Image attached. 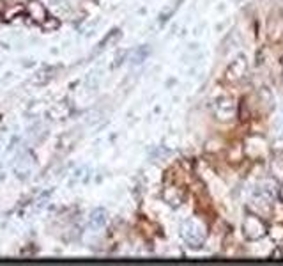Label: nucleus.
<instances>
[{
  "label": "nucleus",
  "instance_id": "f257e3e1",
  "mask_svg": "<svg viewBox=\"0 0 283 266\" xmlns=\"http://www.w3.org/2000/svg\"><path fill=\"white\" fill-rule=\"evenodd\" d=\"M241 231H243L244 239H248V241H259V239H262L269 233L267 222L264 220V216H260L259 213L251 210H248L246 215H244Z\"/></svg>",
  "mask_w": 283,
  "mask_h": 266
},
{
  "label": "nucleus",
  "instance_id": "f03ea898",
  "mask_svg": "<svg viewBox=\"0 0 283 266\" xmlns=\"http://www.w3.org/2000/svg\"><path fill=\"white\" fill-rule=\"evenodd\" d=\"M181 236L184 241L191 247V249H200L205 241V226L202 224V220L198 218H188L186 222H183L181 226Z\"/></svg>",
  "mask_w": 283,
  "mask_h": 266
},
{
  "label": "nucleus",
  "instance_id": "7ed1b4c3",
  "mask_svg": "<svg viewBox=\"0 0 283 266\" xmlns=\"http://www.w3.org/2000/svg\"><path fill=\"white\" fill-rule=\"evenodd\" d=\"M248 68H250V64H248L246 55H244V53H239V55L228 64V68H226V71H225L226 80H228V82H239V80H243L248 75Z\"/></svg>",
  "mask_w": 283,
  "mask_h": 266
},
{
  "label": "nucleus",
  "instance_id": "20e7f679",
  "mask_svg": "<svg viewBox=\"0 0 283 266\" xmlns=\"http://www.w3.org/2000/svg\"><path fill=\"white\" fill-rule=\"evenodd\" d=\"M214 114L220 121H228L236 116V103L230 96H221L214 103Z\"/></svg>",
  "mask_w": 283,
  "mask_h": 266
},
{
  "label": "nucleus",
  "instance_id": "39448f33",
  "mask_svg": "<svg viewBox=\"0 0 283 266\" xmlns=\"http://www.w3.org/2000/svg\"><path fill=\"white\" fill-rule=\"evenodd\" d=\"M27 13L34 21H37V24H43V21L48 18V13H46V9H44V6L43 4H39V2H36V0L29 2Z\"/></svg>",
  "mask_w": 283,
  "mask_h": 266
},
{
  "label": "nucleus",
  "instance_id": "423d86ee",
  "mask_svg": "<svg viewBox=\"0 0 283 266\" xmlns=\"http://www.w3.org/2000/svg\"><path fill=\"white\" fill-rule=\"evenodd\" d=\"M281 34H283V20L278 14H274V16L269 18V21H267V36L273 41H278Z\"/></svg>",
  "mask_w": 283,
  "mask_h": 266
},
{
  "label": "nucleus",
  "instance_id": "0eeeda50",
  "mask_svg": "<svg viewBox=\"0 0 283 266\" xmlns=\"http://www.w3.org/2000/svg\"><path fill=\"white\" fill-rule=\"evenodd\" d=\"M259 98H260L262 105L266 106L267 110H273V106H274V96H273V93H271L269 87H260V89H259Z\"/></svg>",
  "mask_w": 283,
  "mask_h": 266
},
{
  "label": "nucleus",
  "instance_id": "6e6552de",
  "mask_svg": "<svg viewBox=\"0 0 283 266\" xmlns=\"http://www.w3.org/2000/svg\"><path fill=\"white\" fill-rule=\"evenodd\" d=\"M271 176L274 180H283V157H274L271 160Z\"/></svg>",
  "mask_w": 283,
  "mask_h": 266
},
{
  "label": "nucleus",
  "instance_id": "1a4fd4ad",
  "mask_svg": "<svg viewBox=\"0 0 283 266\" xmlns=\"http://www.w3.org/2000/svg\"><path fill=\"white\" fill-rule=\"evenodd\" d=\"M105 224H107V213H105V210L92 211V215H90V226L94 229H97V227H103Z\"/></svg>",
  "mask_w": 283,
  "mask_h": 266
},
{
  "label": "nucleus",
  "instance_id": "9d476101",
  "mask_svg": "<svg viewBox=\"0 0 283 266\" xmlns=\"http://www.w3.org/2000/svg\"><path fill=\"white\" fill-rule=\"evenodd\" d=\"M41 27H43L44 32H50V30L59 29V20H48V18H46V20L41 24Z\"/></svg>",
  "mask_w": 283,
  "mask_h": 266
},
{
  "label": "nucleus",
  "instance_id": "9b49d317",
  "mask_svg": "<svg viewBox=\"0 0 283 266\" xmlns=\"http://www.w3.org/2000/svg\"><path fill=\"white\" fill-rule=\"evenodd\" d=\"M20 13H23V6H16V7H13L11 11H7L6 14H4V20H9V16H14V14H20Z\"/></svg>",
  "mask_w": 283,
  "mask_h": 266
},
{
  "label": "nucleus",
  "instance_id": "f8f14e48",
  "mask_svg": "<svg viewBox=\"0 0 283 266\" xmlns=\"http://www.w3.org/2000/svg\"><path fill=\"white\" fill-rule=\"evenodd\" d=\"M273 149H274V151H283V131H281V135L278 137V139H274Z\"/></svg>",
  "mask_w": 283,
  "mask_h": 266
},
{
  "label": "nucleus",
  "instance_id": "ddd939ff",
  "mask_svg": "<svg viewBox=\"0 0 283 266\" xmlns=\"http://www.w3.org/2000/svg\"><path fill=\"white\" fill-rule=\"evenodd\" d=\"M281 256H283V252H281L280 249H276L273 254H271V257H273V259H276V257H281Z\"/></svg>",
  "mask_w": 283,
  "mask_h": 266
},
{
  "label": "nucleus",
  "instance_id": "4468645a",
  "mask_svg": "<svg viewBox=\"0 0 283 266\" xmlns=\"http://www.w3.org/2000/svg\"><path fill=\"white\" fill-rule=\"evenodd\" d=\"M276 199H280L281 203H283V185H280V188H278V195H276Z\"/></svg>",
  "mask_w": 283,
  "mask_h": 266
},
{
  "label": "nucleus",
  "instance_id": "2eb2a0df",
  "mask_svg": "<svg viewBox=\"0 0 283 266\" xmlns=\"http://www.w3.org/2000/svg\"><path fill=\"white\" fill-rule=\"evenodd\" d=\"M281 66H283V57H281Z\"/></svg>",
  "mask_w": 283,
  "mask_h": 266
}]
</instances>
